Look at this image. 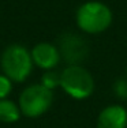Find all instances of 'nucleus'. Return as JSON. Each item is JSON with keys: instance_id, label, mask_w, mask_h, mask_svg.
<instances>
[{"instance_id": "nucleus-7", "label": "nucleus", "mask_w": 127, "mask_h": 128, "mask_svg": "<svg viewBox=\"0 0 127 128\" xmlns=\"http://www.w3.org/2000/svg\"><path fill=\"white\" fill-rule=\"evenodd\" d=\"M97 128H127V109L122 104H109L100 110Z\"/></svg>"}, {"instance_id": "nucleus-12", "label": "nucleus", "mask_w": 127, "mask_h": 128, "mask_svg": "<svg viewBox=\"0 0 127 128\" xmlns=\"http://www.w3.org/2000/svg\"><path fill=\"white\" fill-rule=\"evenodd\" d=\"M126 75H127V66H126Z\"/></svg>"}, {"instance_id": "nucleus-11", "label": "nucleus", "mask_w": 127, "mask_h": 128, "mask_svg": "<svg viewBox=\"0 0 127 128\" xmlns=\"http://www.w3.org/2000/svg\"><path fill=\"white\" fill-rule=\"evenodd\" d=\"M13 90V82L4 74H0V100H4L10 96Z\"/></svg>"}, {"instance_id": "nucleus-8", "label": "nucleus", "mask_w": 127, "mask_h": 128, "mask_svg": "<svg viewBox=\"0 0 127 128\" xmlns=\"http://www.w3.org/2000/svg\"><path fill=\"white\" fill-rule=\"evenodd\" d=\"M19 105L8 98L0 100V121L2 123H17L21 118Z\"/></svg>"}, {"instance_id": "nucleus-4", "label": "nucleus", "mask_w": 127, "mask_h": 128, "mask_svg": "<svg viewBox=\"0 0 127 128\" xmlns=\"http://www.w3.org/2000/svg\"><path fill=\"white\" fill-rule=\"evenodd\" d=\"M53 102V91L44 87L41 83L30 84L19 94L18 105L21 113L29 118L40 117L49 110Z\"/></svg>"}, {"instance_id": "nucleus-10", "label": "nucleus", "mask_w": 127, "mask_h": 128, "mask_svg": "<svg viewBox=\"0 0 127 128\" xmlns=\"http://www.w3.org/2000/svg\"><path fill=\"white\" fill-rule=\"evenodd\" d=\"M113 93L117 98L120 100H127V78H120L117 79L112 86Z\"/></svg>"}, {"instance_id": "nucleus-5", "label": "nucleus", "mask_w": 127, "mask_h": 128, "mask_svg": "<svg viewBox=\"0 0 127 128\" xmlns=\"http://www.w3.org/2000/svg\"><path fill=\"white\" fill-rule=\"evenodd\" d=\"M60 56L68 66L82 64L89 54V45L82 36L75 33H64L57 42Z\"/></svg>"}, {"instance_id": "nucleus-1", "label": "nucleus", "mask_w": 127, "mask_h": 128, "mask_svg": "<svg viewBox=\"0 0 127 128\" xmlns=\"http://www.w3.org/2000/svg\"><path fill=\"white\" fill-rule=\"evenodd\" d=\"M113 22V12L108 4L100 0L85 2L77 8L75 23L85 34L97 36L107 32Z\"/></svg>"}, {"instance_id": "nucleus-3", "label": "nucleus", "mask_w": 127, "mask_h": 128, "mask_svg": "<svg viewBox=\"0 0 127 128\" xmlns=\"http://www.w3.org/2000/svg\"><path fill=\"white\" fill-rule=\"evenodd\" d=\"M33 66L30 50L19 44L7 46L0 56L2 71L8 79H11V82H25L32 74Z\"/></svg>"}, {"instance_id": "nucleus-9", "label": "nucleus", "mask_w": 127, "mask_h": 128, "mask_svg": "<svg viewBox=\"0 0 127 128\" xmlns=\"http://www.w3.org/2000/svg\"><path fill=\"white\" fill-rule=\"evenodd\" d=\"M40 83L44 87L49 90H55L57 87H60V72L55 71V70H49V71H45L41 76Z\"/></svg>"}, {"instance_id": "nucleus-2", "label": "nucleus", "mask_w": 127, "mask_h": 128, "mask_svg": "<svg viewBox=\"0 0 127 128\" xmlns=\"http://www.w3.org/2000/svg\"><path fill=\"white\" fill-rule=\"evenodd\" d=\"M60 89L70 98L83 101L93 96L96 82L92 72L82 64H71L60 71Z\"/></svg>"}, {"instance_id": "nucleus-6", "label": "nucleus", "mask_w": 127, "mask_h": 128, "mask_svg": "<svg viewBox=\"0 0 127 128\" xmlns=\"http://www.w3.org/2000/svg\"><path fill=\"white\" fill-rule=\"evenodd\" d=\"M30 53H32L33 64L44 71L55 70L62 60L57 45H53L51 42H38L33 46Z\"/></svg>"}]
</instances>
